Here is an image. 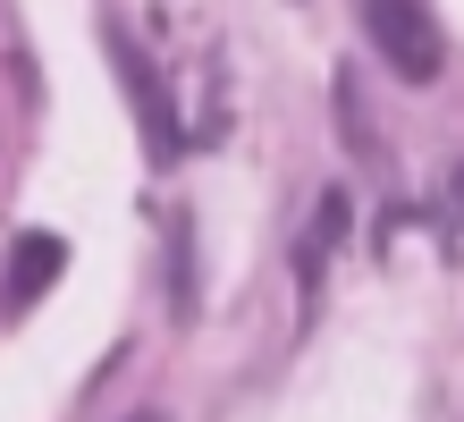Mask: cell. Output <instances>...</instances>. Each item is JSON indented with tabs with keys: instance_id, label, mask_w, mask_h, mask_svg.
<instances>
[{
	"instance_id": "obj_1",
	"label": "cell",
	"mask_w": 464,
	"mask_h": 422,
	"mask_svg": "<svg viewBox=\"0 0 464 422\" xmlns=\"http://www.w3.org/2000/svg\"><path fill=\"white\" fill-rule=\"evenodd\" d=\"M363 25H372L380 60H389L405 84H430V76H440L448 43H440V25H430L422 0H363Z\"/></svg>"
},
{
	"instance_id": "obj_2",
	"label": "cell",
	"mask_w": 464,
	"mask_h": 422,
	"mask_svg": "<svg viewBox=\"0 0 464 422\" xmlns=\"http://www.w3.org/2000/svg\"><path fill=\"white\" fill-rule=\"evenodd\" d=\"M60 270H68V245L51 237V229H25L17 245H9V270H0V313H34V304L60 288Z\"/></svg>"
},
{
	"instance_id": "obj_3",
	"label": "cell",
	"mask_w": 464,
	"mask_h": 422,
	"mask_svg": "<svg viewBox=\"0 0 464 422\" xmlns=\"http://www.w3.org/2000/svg\"><path fill=\"white\" fill-rule=\"evenodd\" d=\"M111 60H119L127 93H135V119H144V135H152V161H178V152H186V127H178V110H169V84L135 60V43L119 34V25H111Z\"/></svg>"
},
{
	"instance_id": "obj_4",
	"label": "cell",
	"mask_w": 464,
	"mask_h": 422,
	"mask_svg": "<svg viewBox=\"0 0 464 422\" xmlns=\"http://www.w3.org/2000/svg\"><path fill=\"white\" fill-rule=\"evenodd\" d=\"M169 270H178V313H195V245H186V211L169 220Z\"/></svg>"
},
{
	"instance_id": "obj_5",
	"label": "cell",
	"mask_w": 464,
	"mask_h": 422,
	"mask_svg": "<svg viewBox=\"0 0 464 422\" xmlns=\"http://www.w3.org/2000/svg\"><path fill=\"white\" fill-rule=\"evenodd\" d=\"M448 203H456V220H464V161H456V178H448Z\"/></svg>"
},
{
	"instance_id": "obj_6",
	"label": "cell",
	"mask_w": 464,
	"mask_h": 422,
	"mask_svg": "<svg viewBox=\"0 0 464 422\" xmlns=\"http://www.w3.org/2000/svg\"><path fill=\"white\" fill-rule=\"evenodd\" d=\"M127 422H160V414H127Z\"/></svg>"
}]
</instances>
